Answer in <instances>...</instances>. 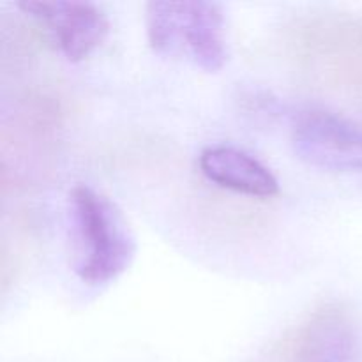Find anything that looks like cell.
I'll list each match as a JSON object with an SVG mask.
<instances>
[{"label":"cell","mask_w":362,"mask_h":362,"mask_svg":"<svg viewBox=\"0 0 362 362\" xmlns=\"http://www.w3.org/2000/svg\"><path fill=\"white\" fill-rule=\"evenodd\" d=\"M145 28L159 55L187 59L209 73L228 60L225 13L216 2H148Z\"/></svg>","instance_id":"cell-3"},{"label":"cell","mask_w":362,"mask_h":362,"mask_svg":"<svg viewBox=\"0 0 362 362\" xmlns=\"http://www.w3.org/2000/svg\"><path fill=\"white\" fill-rule=\"evenodd\" d=\"M74 272L92 286L115 281L129 269L136 240L117 205L87 184L69 194Z\"/></svg>","instance_id":"cell-2"},{"label":"cell","mask_w":362,"mask_h":362,"mask_svg":"<svg viewBox=\"0 0 362 362\" xmlns=\"http://www.w3.org/2000/svg\"><path fill=\"white\" fill-rule=\"evenodd\" d=\"M292 69L313 94L362 119V16L308 13L285 28Z\"/></svg>","instance_id":"cell-1"},{"label":"cell","mask_w":362,"mask_h":362,"mask_svg":"<svg viewBox=\"0 0 362 362\" xmlns=\"http://www.w3.org/2000/svg\"><path fill=\"white\" fill-rule=\"evenodd\" d=\"M202 173L223 189L253 198L274 197L278 179L255 156L232 145H211L198 158Z\"/></svg>","instance_id":"cell-7"},{"label":"cell","mask_w":362,"mask_h":362,"mask_svg":"<svg viewBox=\"0 0 362 362\" xmlns=\"http://www.w3.org/2000/svg\"><path fill=\"white\" fill-rule=\"evenodd\" d=\"M292 144L303 161L325 170L362 173V131L343 117L308 112L293 126Z\"/></svg>","instance_id":"cell-5"},{"label":"cell","mask_w":362,"mask_h":362,"mask_svg":"<svg viewBox=\"0 0 362 362\" xmlns=\"http://www.w3.org/2000/svg\"><path fill=\"white\" fill-rule=\"evenodd\" d=\"M18 7L45 28L71 62L87 59L108 34V18L92 2H21Z\"/></svg>","instance_id":"cell-6"},{"label":"cell","mask_w":362,"mask_h":362,"mask_svg":"<svg viewBox=\"0 0 362 362\" xmlns=\"http://www.w3.org/2000/svg\"><path fill=\"white\" fill-rule=\"evenodd\" d=\"M359 336L352 311L329 300L308 311L285 332L276 349L278 362H356Z\"/></svg>","instance_id":"cell-4"}]
</instances>
